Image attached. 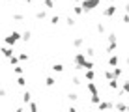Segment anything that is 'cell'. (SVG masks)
Segmentation results:
<instances>
[{
    "label": "cell",
    "mask_w": 129,
    "mask_h": 112,
    "mask_svg": "<svg viewBox=\"0 0 129 112\" xmlns=\"http://www.w3.org/2000/svg\"><path fill=\"white\" fill-rule=\"evenodd\" d=\"M101 4V0H82L81 2V6H82V10L84 13H88V11H94L97 6Z\"/></svg>",
    "instance_id": "cell-1"
},
{
    "label": "cell",
    "mask_w": 129,
    "mask_h": 112,
    "mask_svg": "<svg viewBox=\"0 0 129 112\" xmlns=\"http://www.w3.org/2000/svg\"><path fill=\"white\" fill-rule=\"evenodd\" d=\"M73 64L77 69H84V64H86V54L84 52H77V54L73 56Z\"/></svg>",
    "instance_id": "cell-2"
},
{
    "label": "cell",
    "mask_w": 129,
    "mask_h": 112,
    "mask_svg": "<svg viewBox=\"0 0 129 112\" xmlns=\"http://www.w3.org/2000/svg\"><path fill=\"white\" fill-rule=\"evenodd\" d=\"M21 39V34L19 32H11V34H8L6 35V45H10V47H13L17 41Z\"/></svg>",
    "instance_id": "cell-3"
},
{
    "label": "cell",
    "mask_w": 129,
    "mask_h": 112,
    "mask_svg": "<svg viewBox=\"0 0 129 112\" xmlns=\"http://www.w3.org/2000/svg\"><path fill=\"white\" fill-rule=\"evenodd\" d=\"M116 11H118L116 4H109V6L103 10V17H107V19H109V17H114V15H116Z\"/></svg>",
    "instance_id": "cell-4"
},
{
    "label": "cell",
    "mask_w": 129,
    "mask_h": 112,
    "mask_svg": "<svg viewBox=\"0 0 129 112\" xmlns=\"http://www.w3.org/2000/svg\"><path fill=\"white\" fill-rule=\"evenodd\" d=\"M97 108H99V110H103V108H114V103H110V101H99V103H97Z\"/></svg>",
    "instance_id": "cell-5"
},
{
    "label": "cell",
    "mask_w": 129,
    "mask_h": 112,
    "mask_svg": "<svg viewBox=\"0 0 129 112\" xmlns=\"http://www.w3.org/2000/svg\"><path fill=\"white\" fill-rule=\"evenodd\" d=\"M118 64H120V58H118L116 54H110V56H109V65L114 67V65H118Z\"/></svg>",
    "instance_id": "cell-6"
},
{
    "label": "cell",
    "mask_w": 129,
    "mask_h": 112,
    "mask_svg": "<svg viewBox=\"0 0 129 112\" xmlns=\"http://www.w3.org/2000/svg\"><path fill=\"white\" fill-rule=\"evenodd\" d=\"M116 47H118V43H116V41L109 43V45H107V49H105V52H107V54H112V52L116 51Z\"/></svg>",
    "instance_id": "cell-7"
},
{
    "label": "cell",
    "mask_w": 129,
    "mask_h": 112,
    "mask_svg": "<svg viewBox=\"0 0 129 112\" xmlns=\"http://www.w3.org/2000/svg\"><path fill=\"white\" fill-rule=\"evenodd\" d=\"M0 52H2L4 56L6 58H10L11 54H13V47H10V45H8V47H4V49H0Z\"/></svg>",
    "instance_id": "cell-8"
},
{
    "label": "cell",
    "mask_w": 129,
    "mask_h": 112,
    "mask_svg": "<svg viewBox=\"0 0 129 112\" xmlns=\"http://www.w3.org/2000/svg\"><path fill=\"white\" fill-rule=\"evenodd\" d=\"M122 75H123V69H122V67H118V65H114V69H112V77H114V79H120Z\"/></svg>",
    "instance_id": "cell-9"
},
{
    "label": "cell",
    "mask_w": 129,
    "mask_h": 112,
    "mask_svg": "<svg viewBox=\"0 0 129 112\" xmlns=\"http://www.w3.org/2000/svg\"><path fill=\"white\" fill-rule=\"evenodd\" d=\"M109 88H110V90H118V88H120V80H118V79L109 80Z\"/></svg>",
    "instance_id": "cell-10"
},
{
    "label": "cell",
    "mask_w": 129,
    "mask_h": 112,
    "mask_svg": "<svg viewBox=\"0 0 129 112\" xmlns=\"http://www.w3.org/2000/svg\"><path fill=\"white\" fill-rule=\"evenodd\" d=\"M21 39H23V41H30V39H32V32H30V30L23 32V34H21Z\"/></svg>",
    "instance_id": "cell-11"
},
{
    "label": "cell",
    "mask_w": 129,
    "mask_h": 112,
    "mask_svg": "<svg viewBox=\"0 0 129 112\" xmlns=\"http://www.w3.org/2000/svg\"><path fill=\"white\" fill-rule=\"evenodd\" d=\"M30 101H32V93H30L28 90H26V92L23 93V103L26 105V103H30Z\"/></svg>",
    "instance_id": "cell-12"
},
{
    "label": "cell",
    "mask_w": 129,
    "mask_h": 112,
    "mask_svg": "<svg viewBox=\"0 0 129 112\" xmlns=\"http://www.w3.org/2000/svg\"><path fill=\"white\" fill-rule=\"evenodd\" d=\"M82 45H84V39H82V38H77V39H73V47H75V49H81Z\"/></svg>",
    "instance_id": "cell-13"
},
{
    "label": "cell",
    "mask_w": 129,
    "mask_h": 112,
    "mask_svg": "<svg viewBox=\"0 0 129 112\" xmlns=\"http://www.w3.org/2000/svg\"><path fill=\"white\" fill-rule=\"evenodd\" d=\"M54 84H56V79H52V77H47V79H45V86H47V88H52Z\"/></svg>",
    "instance_id": "cell-14"
},
{
    "label": "cell",
    "mask_w": 129,
    "mask_h": 112,
    "mask_svg": "<svg viewBox=\"0 0 129 112\" xmlns=\"http://www.w3.org/2000/svg\"><path fill=\"white\" fill-rule=\"evenodd\" d=\"M47 17V11L45 10H39V11H36V19H39V21H43Z\"/></svg>",
    "instance_id": "cell-15"
},
{
    "label": "cell",
    "mask_w": 129,
    "mask_h": 112,
    "mask_svg": "<svg viewBox=\"0 0 129 112\" xmlns=\"http://www.w3.org/2000/svg\"><path fill=\"white\" fill-rule=\"evenodd\" d=\"M17 86H21V88H26V79L23 77V75H19V79H17Z\"/></svg>",
    "instance_id": "cell-16"
},
{
    "label": "cell",
    "mask_w": 129,
    "mask_h": 112,
    "mask_svg": "<svg viewBox=\"0 0 129 112\" xmlns=\"http://www.w3.org/2000/svg\"><path fill=\"white\" fill-rule=\"evenodd\" d=\"M84 71H86V80H94V79H95L94 69H84Z\"/></svg>",
    "instance_id": "cell-17"
},
{
    "label": "cell",
    "mask_w": 129,
    "mask_h": 112,
    "mask_svg": "<svg viewBox=\"0 0 129 112\" xmlns=\"http://www.w3.org/2000/svg\"><path fill=\"white\" fill-rule=\"evenodd\" d=\"M51 69L54 71V73H62V71H64V65H62V64H54Z\"/></svg>",
    "instance_id": "cell-18"
},
{
    "label": "cell",
    "mask_w": 129,
    "mask_h": 112,
    "mask_svg": "<svg viewBox=\"0 0 129 112\" xmlns=\"http://www.w3.org/2000/svg\"><path fill=\"white\" fill-rule=\"evenodd\" d=\"M73 13H75V15H77V17H81L82 13H84V10H82V6H75V8H73Z\"/></svg>",
    "instance_id": "cell-19"
},
{
    "label": "cell",
    "mask_w": 129,
    "mask_h": 112,
    "mask_svg": "<svg viewBox=\"0 0 129 112\" xmlns=\"http://www.w3.org/2000/svg\"><path fill=\"white\" fill-rule=\"evenodd\" d=\"M17 58H19V62H28V54H26V52H19V54H17Z\"/></svg>",
    "instance_id": "cell-20"
},
{
    "label": "cell",
    "mask_w": 129,
    "mask_h": 112,
    "mask_svg": "<svg viewBox=\"0 0 129 112\" xmlns=\"http://www.w3.org/2000/svg\"><path fill=\"white\" fill-rule=\"evenodd\" d=\"M84 54H86V56H90V58H94V56H95V51H94V47H88L86 51H84Z\"/></svg>",
    "instance_id": "cell-21"
},
{
    "label": "cell",
    "mask_w": 129,
    "mask_h": 112,
    "mask_svg": "<svg viewBox=\"0 0 129 112\" xmlns=\"http://www.w3.org/2000/svg\"><path fill=\"white\" fill-rule=\"evenodd\" d=\"M8 62H10V64H11V65H17V64H19V58H17L15 54H11L10 58H8Z\"/></svg>",
    "instance_id": "cell-22"
},
{
    "label": "cell",
    "mask_w": 129,
    "mask_h": 112,
    "mask_svg": "<svg viewBox=\"0 0 129 112\" xmlns=\"http://www.w3.org/2000/svg\"><path fill=\"white\" fill-rule=\"evenodd\" d=\"M26 108H28V110H38L39 106H38V103H32V101H30V103H26Z\"/></svg>",
    "instance_id": "cell-23"
},
{
    "label": "cell",
    "mask_w": 129,
    "mask_h": 112,
    "mask_svg": "<svg viewBox=\"0 0 129 112\" xmlns=\"http://www.w3.org/2000/svg\"><path fill=\"white\" fill-rule=\"evenodd\" d=\"M13 71H15V75H24V67H21L19 64L15 65V69H13Z\"/></svg>",
    "instance_id": "cell-24"
},
{
    "label": "cell",
    "mask_w": 129,
    "mask_h": 112,
    "mask_svg": "<svg viewBox=\"0 0 129 112\" xmlns=\"http://www.w3.org/2000/svg\"><path fill=\"white\" fill-rule=\"evenodd\" d=\"M94 67H95L94 62H92V60H86V64H84V69H94Z\"/></svg>",
    "instance_id": "cell-25"
},
{
    "label": "cell",
    "mask_w": 129,
    "mask_h": 112,
    "mask_svg": "<svg viewBox=\"0 0 129 112\" xmlns=\"http://www.w3.org/2000/svg\"><path fill=\"white\" fill-rule=\"evenodd\" d=\"M43 6L51 10V8H54V2H52V0H43Z\"/></svg>",
    "instance_id": "cell-26"
},
{
    "label": "cell",
    "mask_w": 129,
    "mask_h": 112,
    "mask_svg": "<svg viewBox=\"0 0 129 112\" xmlns=\"http://www.w3.org/2000/svg\"><path fill=\"white\" fill-rule=\"evenodd\" d=\"M71 84H73V86H81V79H79V77H73V79H71Z\"/></svg>",
    "instance_id": "cell-27"
},
{
    "label": "cell",
    "mask_w": 129,
    "mask_h": 112,
    "mask_svg": "<svg viewBox=\"0 0 129 112\" xmlns=\"http://www.w3.org/2000/svg\"><path fill=\"white\" fill-rule=\"evenodd\" d=\"M103 77L107 79V80H112L114 77H112V71H103Z\"/></svg>",
    "instance_id": "cell-28"
},
{
    "label": "cell",
    "mask_w": 129,
    "mask_h": 112,
    "mask_svg": "<svg viewBox=\"0 0 129 112\" xmlns=\"http://www.w3.org/2000/svg\"><path fill=\"white\" fill-rule=\"evenodd\" d=\"M58 22H60V17H58V15L51 17V24H52V26H56V24H58Z\"/></svg>",
    "instance_id": "cell-29"
},
{
    "label": "cell",
    "mask_w": 129,
    "mask_h": 112,
    "mask_svg": "<svg viewBox=\"0 0 129 112\" xmlns=\"http://www.w3.org/2000/svg\"><path fill=\"white\" fill-rule=\"evenodd\" d=\"M107 41H109V43H112V41H116V34H109V35H107Z\"/></svg>",
    "instance_id": "cell-30"
},
{
    "label": "cell",
    "mask_w": 129,
    "mask_h": 112,
    "mask_svg": "<svg viewBox=\"0 0 129 112\" xmlns=\"http://www.w3.org/2000/svg\"><path fill=\"white\" fill-rule=\"evenodd\" d=\"M66 22H68V26H75V22H77V21H75L73 17H68V19H66Z\"/></svg>",
    "instance_id": "cell-31"
},
{
    "label": "cell",
    "mask_w": 129,
    "mask_h": 112,
    "mask_svg": "<svg viewBox=\"0 0 129 112\" xmlns=\"http://www.w3.org/2000/svg\"><path fill=\"white\" fill-rule=\"evenodd\" d=\"M122 88H123V92H125V93H129V80L122 82Z\"/></svg>",
    "instance_id": "cell-32"
},
{
    "label": "cell",
    "mask_w": 129,
    "mask_h": 112,
    "mask_svg": "<svg viewBox=\"0 0 129 112\" xmlns=\"http://www.w3.org/2000/svg\"><path fill=\"white\" fill-rule=\"evenodd\" d=\"M13 19H15V21H24V15H23V13H15Z\"/></svg>",
    "instance_id": "cell-33"
},
{
    "label": "cell",
    "mask_w": 129,
    "mask_h": 112,
    "mask_svg": "<svg viewBox=\"0 0 129 112\" xmlns=\"http://www.w3.org/2000/svg\"><path fill=\"white\" fill-rule=\"evenodd\" d=\"M95 30H97L99 34H105V26H103V24H97V26H95Z\"/></svg>",
    "instance_id": "cell-34"
},
{
    "label": "cell",
    "mask_w": 129,
    "mask_h": 112,
    "mask_svg": "<svg viewBox=\"0 0 129 112\" xmlns=\"http://www.w3.org/2000/svg\"><path fill=\"white\" fill-rule=\"evenodd\" d=\"M68 99H69V101H77V99H79V95H77V93H69Z\"/></svg>",
    "instance_id": "cell-35"
},
{
    "label": "cell",
    "mask_w": 129,
    "mask_h": 112,
    "mask_svg": "<svg viewBox=\"0 0 129 112\" xmlns=\"http://www.w3.org/2000/svg\"><path fill=\"white\" fill-rule=\"evenodd\" d=\"M122 21H123V22H129V13H123V17H122Z\"/></svg>",
    "instance_id": "cell-36"
},
{
    "label": "cell",
    "mask_w": 129,
    "mask_h": 112,
    "mask_svg": "<svg viewBox=\"0 0 129 112\" xmlns=\"http://www.w3.org/2000/svg\"><path fill=\"white\" fill-rule=\"evenodd\" d=\"M6 95H8V92L4 88H0V97H6Z\"/></svg>",
    "instance_id": "cell-37"
},
{
    "label": "cell",
    "mask_w": 129,
    "mask_h": 112,
    "mask_svg": "<svg viewBox=\"0 0 129 112\" xmlns=\"http://www.w3.org/2000/svg\"><path fill=\"white\" fill-rule=\"evenodd\" d=\"M125 13H129V2L125 4Z\"/></svg>",
    "instance_id": "cell-38"
},
{
    "label": "cell",
    "mask_w": 129,
    "mask_h": 112,
    "mask_svg": "<svg viewBox=\"0 0 129 112\" xmlns=\"http://www.w3.org/2000/svg\"><path fill=\"white\" fill-rule=\"evenodd\" d=\"M109 2H110V4H116V0H109Z\"/></svg>",
    "instance_id": "cell-39"
},
{
    "label": "cell",
    "mask_w": 129,
    "mask_h": 112,
    "mask_svg": "<svg viewBox=\"0 0 129 112\" xmlns=\"http://www.w3.org/2000/svg\"><path fill=\"white\" fill-rule=\"evenodd\" d=\"M24 2H26V4H30V2H32V0H24Z\"/></svg>",
    "instance_id": "cell-40"
},
{
    "label": "cell",
    "mask_w": 129,
    "mask_h": 112,
    "mask_svg": "<svg viewBox=\"0 0 129 112\" xmlns=\"http://www.w3.org/2000/svg\"><path fill=\"white\" fill-rule=\"evenodd\" d=\"M73 2H77V4H79V2H82V0H73Z\"/></svg>",
    "instance_id": "cell-41"
},
{
    "label": "cell",
    "mask_w": 129,
    "mask_h": 112,
    "mask_svg": "<svg viewBox=\"0 0 129 112\" xmlns=\"http://www.w3.org/2000/svg\"><path fill=\"white\" fill-rule=\"evenodd\" d=\"M127 65H129V56H127Z\"/></svg>",
    "instance_id": "cell-42"
}]
</instances>
